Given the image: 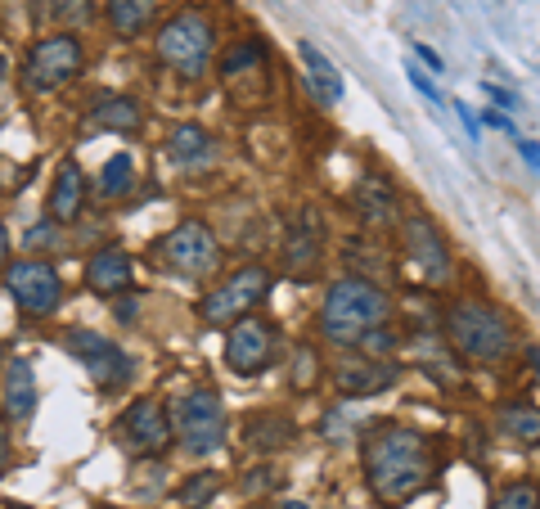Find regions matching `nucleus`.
Listing matches in <instances>:
<instances>
[{
  "label": "nucleus",
  "mask_w": 540,
  "mask_h": 509,
  "mask_svg": "<svg viewBox=\"0 0 540 509\" xmlns=\"http://www.w3.org/2000/svg\"><path fill=\"white\" fill-rule=\"evenodd\" d=\"M396 365L392 361H374V356H347L333 365V383L342 397H374V392L392 388L396 383Z\"/></svg>",
  "instance_id": "14"
},
{
  "label": "nucleus",
  "mask_w": 540,
  "mask_h": 509,
  "mask_svg": "<svg viewBox=\"0 0 540 509\" xmlns=\"http://www.w3.org/2000/svg\"><path fill=\"white\" fill-rule=\"evenodd\" d=\"M5 253H9V239H5V226H0V271L9 266V262H5Z\"/></svg>",
  "instance_id": "38"
},
{
  "label": "nucleus",
  "mask_w": 540,
  "mask_h": 509,
  "mask_svg": "<svg viewBox=\"0 0 540 509\" xmlns=\"http://www.w3.org/2000/svg\"><path fill=\"white\" fill-rule=\"evenodd\" d=\"M270 352H275V325L261 320V316L234 320L230 334H225V365H230L234 374H243V379L266 370Z\"/></svg>",
  "instance_id": "12"
},
{
  "label": "nucleus",
  "mask_w": 540,
  "mask_h": 509,
  "mask_svg": "<svg viewBox=\"0 0 540 509\" xmlns=\"http://www.w3.org/2000/svg\"><path fill=\"white\" fill-rule=\"evenodd\" d=\"M365 478L378 500L401 505L432 478V446L423 433L401 424H383L365 437Z\"/></svg>",
  "instance_id": "1"
},
{
  "label": "nucleus",
  "mask_w": 540,
  "mask_h": 509,
  "mask_svg": "<svg viewBox=\"0 0 540 509\" xmlns=\"http://www.w3.org/2000/svg\"><path fill=\"white\" fill-rule=\"evenodd\" d=\"M486 91V100H495V104H504V109H513V95L509 91H500V86H482Z\"/></svg>",
  "instance_id": "37"
},
{
  "label": "nucleus",
  "mask_w": 540,
  "mask_h": 509,
  "mask_svg": "<svg viewBox=\"0 0 540 509\" xmlns=\"http://www.w3.org/2000/svg\"><path fill=\"white\" fill-rule=\"evenodd\" d=\"M518 149H522V158H527V163L540 172V145H536V140H518Z\"/></svg>",
  "instance_id": "35"
},
{
  "label": "nucleus",
  "mask_w": 540,
  "mask_h": 509,
  "mask_svg": "<svg viewBox=\"0 0 540 509\" xmlns=\"http://www.w3.org/2000/svg\"><path fill=\"white\" fill-rule=\"evenodd\" d=\"M131 275H135L131 253L117 248V244H108L86 262V289L99 293V298H117V293L131 289Z\"/></svg>",
  "instance_id": "15"
},
{
  "label": "nucleus",
  "mask_w": 540,
  "mask_h": 509,
  "mask_svg": "<svg viewBox=\"0 0 540 509\" xmlns=\"http://www.w3.org/2000/svg\"><path fill=\"white\" fill-rule=\"evenodd\" d=\"M266 298H270V271L266 266H243L198 302V316H203V325H234Z\"/></svg>",
  "instance_id": "6"
},
{
  "label": "nucleus",
  "mask_w": 540,
  "mask_h": 509,
  "mask_svg": "<svg viewBox=\"0 0 540 509\" xmlns=\"http://www.w3.org/2000/svg\"><path fill=\"white\" fill-rule=\"evenodd\" d=\"M482 122H486V127H495V131H513V122L504 118V113H495V109H486V113H482Z\"/></svg>",
  "instance_id": "34"
},
{
  "label": "nucleus",
  "mask_w": 540,
  "mask_h": 509,
  "mask_svg": "<svg viewBox=\"0 0 540 509\" xmlns=\"http://www.w3.org/2000/svg\"><path fill=\"white\" fill-rule=\"evenodd\" d=\"M0 352H5V347H0Z\"/></svg>",
  "instance_id": "43"
},
{
  "label": "nucleus",
  "mask_w": 540,
  "mask_h": 509,
  "mask_svg": "<svg viewBox=\"0 0 540 509\" xmlns=\"http://www.w3.org/2000/svg\"><path fill=\"white\" fill-rule=\"evenodd\" d=\"M261 64H266V46H261V41H239L234 50H225L221 55V82L234 91V86L248 82V73L252 68H261Z\"/></svg>",
  "instance_id": "24"
},
{
  "label": "nucleus",
  "mask_w": 540,
  "mask_h": 509,
  "mask_svg": "<svg viewBox=\"0 0 540 509\" xmlns=\"http://www.w3.org/2000/svg\"><path fill=\"white\" fill-rule=\"evenodd\" d=\"M491 509H540V491H536V482H504L500 491H495V500H491Z\"/></svg>",
  "instance_id": "27"
},
{
  "label": "nucleus",
  "mask_w": 540,
  "mask_h": 509,
  "mask_svg": "<svg viewBox=\"0 0 540 509\" xmlns=\"http://www.w3.org/2000/svg\"><path fill=\"white\" fill-rule=\"evenodd\" d=\"M405 73H410L414 91H419V95H423V100L441 104V91H437V86H432V77H428V73H419V68H414V59H410V64H405Z\"/></svg>",
  "instance_id": "30"
},
{
  "label": "nucleus",
  "mask_w": 540,
  "mask_h": 509,
  "mask_svg": "<svg viewBox=\"0 0 540 509\" xmlns=\"http://www.w3.org/2000/svg\"><path fill=\"white\" fill-rule=\"evenodd\" d=\"M167 158L176 167H185V172L207 167L212 163V136H207L198 122H180V127H171V136H167Z\"/></svg>",
  "instance_id": "18"
},
{
  "label": "nucleus",
  "mask_w": 540,
  "mask_h": 509,
  "mask_svg": "<svg viewBox=\"0 0 540 509\" xmlns=\"http://www.w3.org/2000/svg\"><path fill=\"white\" fill-rule=\"evenodd\" d=\"M90 122L104 131H117V136H135V131L144 127V113L135 100H126V95H99L95 104H90Z\"/></svg>",
  "instance_id": "20"
},
{
  "label": "nucleus",
  "mask_w": 540,
  "mask_h": 509,
  "mask_svg": "<svg viewBox=\"0 0 540 509\" xmlns=\"http://www.w3.org/2000/svg\"><path fill=\"white\" fill-rule=\"evenodd\" d=\"M9 509H32V505H9Z\"/></svg>",
  "instance_id": "42"
},
{
  "label": "nucleus",
  "mask_w": 540,
  "mask_h": 509,
  "mask_svg": "<svg viewBox=\"0 0 540 509\" xmlns=\"http://www.w3.org/2000/svg\"><path fill=\"white\" fill-rule=\"evenodd\" d=\"M153 50H158V59L171 68V73L180 77H203L207 64H212L216 55V32H212V19L198 10H180L171 14L167 23H162L158 41H153Z\"/></svg>",
  "instance_id": "4"
},
{
  "label": "nucleus",
  "mask_w": 540,
  "mask_h": 509,
  "mask_svg": "<svg viewBox=\"0 0 540 509\" xmlns=\"http://www.w3.org/2000/svg\"><path fill=\"white\" fill-rule=\"evenodd\" d=\"M90 0H54V19L59 23H86L90 19Z\"/></svg>",
  "instance_id": "29"
},
{
  "label": "nucleus",
  "mask_w": 540,
  "mask_h": 509,
  "mask_svg": "<svg viewBox=\"0 0 540 509\" xmlns=\"http://www.w3.org/2000/svg\"><path fill=\"white\" fill-rule=\"evenodd\" d=\"M117 446H126L131 455H158L171 442V415L158 397H140L117 415L113 424Z\"/></svg>",
  "instance_id": "11"
},
{
  "label": "nucleus",
  "mask_w": 540,
  "mask_h": 509,
  "mask_svg": "<svg viewBox=\"0 0 540 509\" xmlns=\"http://www.w3.org/2000/svg\"><path fill=\"white\" fill-rule=\"evenodd\" d=\"M5 293L23 316H54L63 302V280L50 262L41 257H18V262L5 266Z\"/></svg>",
  "instance_id": "7"
},
{
  "label": "nucleus",
  "mask_w": 540,
  "mask_h": 509,
  "mask_svg": "<svg viewBox=\"0 0 540 509\" xmlns=\"http://www.w3.org/2000/svg\"><path fill=\"white\" fill-rule=\"evenodd\" d=\"M63 347H68L72 361H77L81 370L90 374V383H95V388H104V392L122 388V383L135 374L131 370V356H126L122 347L113 343V338L95 334V329H68V334H63Z\"/></svg>",
  "instance_id": "9"
},
{
  "label": "nucleus",
  "mask_w": 540,
  "mask_h": 509,
  "mask_svg": "<svg viewBox=\"0 0 540 509\" xmlns=\"http://www.w3.org/2000/svg\"><path fill=\"white\" fill-rule=\"evenodd\" d=\"M356 208H360V217H365L369 226H392L396 221V199L374 181L356 185Z\"/></svg>",
  "instance_id": "25"
},
{
  "label": "nucleus",
  "mask_w": 540,
  "mask_h": 509,
  "mask_svg": "<svg viewBox=\"0 0 540 509\" xmlns=\"http://www.w3.org/2000/svg\"><path fill=\"white\" fill-rule=\"evenodd\" d=\"M297 55H302V64L311 68V73H306V86H311V91L320 95L324 104H338V100H342V77H338V68H333L329 59H324L320 50L311 46V41H302V46H297Z\"/></svg>",
  "instance_id": "23"
},
{
  "label": "nucleus",
  "mask_w": 540,
  "mask_h": 509,
  "mask_svg": "<svg viewBox=\"0 0 540 509\" xmlns=\"http://www.w3.org/2000/svg\"><path fill=\"white\" fill-rule=\"evenodd\" d=\"M216 491H221V482H216L212 473H198V478H189L185 487H180V505H194V500L203 505V500H212Z\"/></svg>",
  "instance_id": "28"
},
{
  "label": "nucleus",
  "mask_w": 540,
  "mask_h": 509,
  "mask_svg": "<svg viewBox=\"0 0 540 509\" xmlns=\"http://www.w3.org/2000/svg\"><path fill=\"white\" fill-rule=\"evenodd\" d=\"M279 509H311V505H302V500H284Z\"/></svg>",
  "instance_id": "39"
},
{
  "label": "nucleus",
  "mask_w": 540,
  "mask_h": 509,
  "mask_svg": "<svg viewBox=\"0 0 540 509\" xmlns=\"http://www.w3.org/2000/svg\"><path fill=\"white\" fill-rule=\"evenodd\" d=\"M450 109H455V113H459V122H464V131H468V136H473V140H477V136H482V131H477V113H473V109H468V104H459V100H455V104H450Z\"/></svg>",
  "instance_id": "32"
},
{
  "label": "nucleus",
  "mask_w": 540,
  "mask_h": 509,
  "mask_svg": "<svg viewBox=\"0 0 540 509\" xmlns=\"http://www.w3.org/2000/svg\"><path fill=\"white\" fill-rule=\"evenodd\" d=\"M401 235H405V248H410L414 266L428 275V284H446L450 271H455V257H450L441 230L432 226L428 217H405L401 221Z\"/></svg>",
  "instance_id": "13"
},
{
  "label": "nucleus",
  "mask_w": 540,
  "mask_h": 509,
  "mask_svg": "<svg viewBox=\"0 0 540 509\" xmlns=\"http://www.w3.org/2000/svg\"><path fill=\"white\" fill-rule=\"evenodd\" d=\"M531 365H536V374H540V352H531Z\"/></svg>",
  "instance_id": "41"
},
{
  "label": "nucleus",
  "mask_w": 540,
  "mask_h": 509,
  "mask_svg": "<svg viewBox=\"0 0 540 509\" xmlns=\"http://www.w3.org/2000/svg\"><path fill=\"white\" fill-rule=\"evenodd\" d=\"M446 334L468 361L477 365H491V361H504L513 356V325L504 311H495L491 302H477V298H459L450 302L446 311Z\"/></svg>",
  "instance_id": "3"
},
{
  "label": "nucleus",
  "mask_w": 540,
  "mask_h": 509,
  "mask_svg": "<svg viewBox=\"0 0 540 509\" xmlns=\"http://www.w3.org/2000/svg\"><path fill=\"white\" fill-rule=\"evenodd\" d=\"M171 428L185 442L189 455H212L225 446V406L212 388H198L189 397L176 401V415H171Z\"/></svg>",
  "instance_id": "5"
},
{
  "label": "nucleus",
  "mask_w": 540,
  "mask_h": 509,
  "mask_svg": "<svg viewBox=\"0 0 540 509\" xmlns=\"http://www.w3.org/2000/svg\"><path fill=\"white\" fill-rule=\"evenodd\" d=\"M77 73H81V41L68 37V32L41 37L32 50H27L23 82L32 86V91H54V86L72 82Z\"/></svg>",
  "instance_id": "10"
},
{
  "label": "nucleus",
  "mask_w": 540,
  "mask_h": 509,
  "mask_svg": "<svg viewBox=\"0 0 540 509\" xmlns=\"http://www.w3.org/2000/svg\"><path fill=\"white\" fill-rule=\"evenodd\" d=\"M81 203H86V176H81V167L68 158V163H59L54 185H50V217L54 221H77Z\"/></svg>",
  "instance_id": "19"
},
{
  "label": "nucleus",
  "mask_w": 540,
  "mask_h": 509,
  "mask_svg": "<svg viewBox=\"0 0 540 509\" xmlns=\"http://www.w3.org/2000/svg\"><path fill=\"white\" fill-rule=\"evenodd\" d=\"M131 181H135L131 158H126V154H113V158L104 163V172H99V194H104V199H122V194L131 190Z\"/></svg>",
  "instance_id": "26"
},
{
  "label": "nucleus",
  "mask_w": 540,
  "mask_h": 509,
  "mask_svg": "<svg viewBox=\"0 0 540 509\" xmlns=\"http://www.w3.org/2000/svg\"><path fill=\"white\" fill-rule=\"evenodd\" d=\"M0 401H5L9 424H27V419L36 415V370H32V361H9L5 365V388H0Z\"/></svg>",
  "instance_id": "16"
},
{
  "label": "nucleus",
  "mask_w": 540,
  "mask_h": 509,
  "mask_svg": "<svg viewBox=\"0 0 540 509\" xmlns=\"http://www.w3.org/2000/svg\"><path fill=\"white\" fill-rule=\"evenodd\" d=\"M158 262H167L171 271L189 275V280H203L221 266V248H216V235L203 226V221H180L176 230L158 239Z\"/></svg>",
  "instance_id": "8"
},
{
  "label": "nucleus",
  "mask_w": 540,
  "mask_h": 509,
  "mask_svg": "<svg viewBox=\"0 0 540 509\" xmlns=\"http://www.w3.org/2000/svg\"><path fill=\"white\" fill-rule=\"evenodd\" d=\"M311 365H315V352H311V347H297V388H302V383L311 388V383H315Z\"/></svg>",
  "instance_id": "31"
},
{
  "label": "nucleus",
  "mask_w": 540,
  "mask_h": 509,
  "mask_svg": "<svg viewBox=\"0 0 540 509\" xmlns=\"http://www.w3.org/2000/svg\"><path fill=\"white\" fill-rule=\"evenodd\" d=\"M5 73H9V59H5V55H0V82H5Z\"/></svg>",
  "instance_id": "40"
},
{
  "label": "nucleus",
  "mask_w": 540,
  "mask_h": 509,
  "mask_svg": "<svg viewBox=\"0 0 540 509\" xmlns=\"http://www.w3.org/2000/svg\"><path fill=\"white\" fill-rule=\"evenodd\" d=\"M414 55H419L423 64L432 68V73H441V55H437V50H428V46H414Z\"/></svg>",
  "instance_id": "36"
},
{
  "label": "nucleus",
  "mask_w": 540,
  "mask_h": 509,
  "mask_svg": "<svg viewBox=\"0 0 540 509\" xmlns=\"http://www.w3.org/2000/svg\"><path fill=\"white\" fill-rule=\"evenodd\" d=\"M392 302L378 289L374 280H360V275H342L320 302V316H315V329H320L329 343L351 347L369 334L374 325H383Z\"/></svg>",
  "instance_id": "2"
},
{
  "label": "nucleus",
  "mask_w": 540,
  "mask_h": 509,
  "mask_svg": "<svg viewBox=\"0 0 540 509\" xmlns=\"http://www.w3.org/2000/svg\"><path fill=\"white\" fill-rule=\"evenodd\" d=\"M495 424H500V437H509V442L540 446V410L527 406V401H509V406H500Z\"/></svg>",
  "instance_id": "21"
},
{
  "label": "nucleus",
  "mask_w": 540,
  "mask_h": 509,
  "mask_svg": "<svg viewBox=\"0 0 540 509\" xmlns=\"http://www.w3.org/2000/svg\"><path fill=\"white\" fill-rule=\"evenodd\" d=\"M284 266L302 280V275H315L320 266V221L315 217H297L293 230H288V244H284Z\"/></svg>",
  "instance_id": "17"
},
{
  "label": "nucleus",
  "mask_w": 540,
  "mask_h": 509,
  "mask_svg": "<svg viewBox=\"0 0 540 509\" xmlns=\"http://www.w3.org/2000/svg\"><path fill=\"white\" fill-rule=\"evenodd\" d=\"M9 455H14V442H9V424H5V415H0V473L9 469Z\"/></svg>",
  "instance_id": "33"
},
{
  "label": "nucleus",
  "mask_w": 540,
  "mask_h": 509,
  "mask_svg": "<svg viewBox=\"0 0 540 509\" xmlns=\"http://www.w3.org/2000/svg\"><path fill=\"white\" fill-rule=\"evenodd\" d=\"M104 14L117 37H140L153 23V14H158V0H108Z\"/></svg>",
  "instance_id": "22"
}]
</instances>
